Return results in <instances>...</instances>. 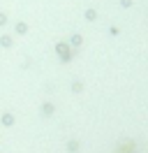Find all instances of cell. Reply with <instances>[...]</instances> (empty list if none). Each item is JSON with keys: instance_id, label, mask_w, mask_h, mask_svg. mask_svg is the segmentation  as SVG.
Wrapping results in <instances>:
<instances>
[{"instance_id": "obj_3", "label": "cell", "mask_w": 148, "mask_h": 153, "mask_svg": "<svg viewBox=\"0 0 148 153\" xmlns=\"http://www.w3.org/2000/svg\"><path fill=\"white\" fill-rule=\"evenodd\" d=\"M120 5H123V7H130V5H132V0H120Z\"/></svg>"}, {"instance_id": "obj_4", "label": "cell", "mask_w": 148, "mask_h": 153, "mask_svg": "<svg viewBox=\"0 0 148 153\" xmlns=\"http://www.w3.org/2000/svg\"><path fill=\"white\" fill-rule=\"evenodd\" d=\"M5 21H7V19H5V14H0V26H2V23H5Z\"/></svg>"}, {"instance_id": "obj_1", "label": "cell", "mask_w": 148, "mask_h": 153, "mask_svg": "<svg viewBox=\"0 0 148 153\" xmlns=\"http://www.w3.org/2000/svg\"><path fill=\"white\" fill-rule=\"evenodd\" d=\"M58 51H60V56H63V58H70V56H67V47H63V44H58Z\"/></svg>"}, {"instance_id": "obj_2", "label": "cell", "mask_w": 148, "mask_h": 153, "mask_svg": "<svg viewBox=\"0 0 148 153\" xmlns=\"http://www.w3.org/2000/svg\"><path fill=\"white\" fill-rule=\"evenodd\" d=\"M86 19H88V21L95 19V10H88V12H86Z\"/></svg>"}]
</instances>
